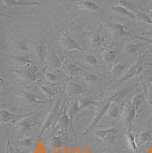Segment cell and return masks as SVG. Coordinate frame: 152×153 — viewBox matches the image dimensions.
Masks as SVG:
<instances>
[{
	"mask_svg": "<svg viewBox=\"0 0 152 153\" xmlns=\"http://www.w3.org/2000/svg\"><path fill=\"white\" fill-rule=\"evenodd\" d=\"M116 95L117 94H116L114 96L109 98L108 100H107L106 102H104V103H101V105H100L99 107L98 108L96 111V113L95 114L94 119L92 120L91 123L89 125V126L84 130V131L83 133V135H86L94 128H95L100 122L101 121L102 118L108 112L111 105L112 104V101L114 100Z\"/></svg>",
	"mask_w": 152,
	"mask_h": 153,
	"instance_id": "obj_1",
	"label": "cell"
},
{
	"mask_svg": "<svg viewBox=\"0 0 152 153\" xmlns=\"http://www.w3.org/2000/svg\"><path fill=\"white\" fill-rule=\"evenodd\" d=\"M61 100H59L53 107L52 110L51 111L50 113L47 116L46 120L44 121L42 127V129L41 130V131L38 135V137H41L46 130L52 126L58 120H59L60 117L61 116V112L63 111L62 109L61 108L63 107V106L61 105Z\"/></svg>",
	"mask_w": 152,
	"mask_h": 153,
	"instance_id": "obj_2",
	"label": "cell"
},
{
	"mask_svg": "<svg viewBox=\"0 0 152 153\" xmlns=\"http://www.w3.org/2000/svg\"><path fill=\"white\" fill-rule=\"evenodd\" d=\"M142 58L141 55H139V57L137 59L136 63L127 71V73L122 77L120 81L118 84L123 83L128 80L132 78L134 76L139 74V73L143 70V62Z\"/></svg>",
	"mask_w": 152,
	"mask_h": 153,
	"instance_id": "obj_3",
	"label": "cell"
},
{
	"mask_svg": "<svg viewBox=\"0 0 152 153\" xmlns=\"http://www.w3.org/2000/svg\"><path fill=\"white\" fill-rule=\"evenodd\" d=\"M113 26H114V29L115 33L118 35L122 36H129L133 38L141 39L144 41H146L147 42H152V41L145 39V38H141L139 36H138L135 33H134V32H132L131 29L127 27L125 25H123L120 23H116V24H114Z\"/></svg>",
	"mask_w": 152,
	"mask_h": 153,
	"instance_id": "obj_4",
	"label": "cell"
},
{
	"mask_svg": "<svg viewBox=\"0 0 152 153\" xmlns=\"http://www.w3.org/2000/svg\"><path fill=\"white\" fill-rule=\"evenodd\" d=\"M61 44L67 51H75L80 49L76 40L69 36H64L60 38Z\"/></svg>",
	"mask_w": 152,
	"mask_h": 153,
	"instance_id": "obj_5",
	"label": "cell"
},
{
	"mask_svg": "<svg viewBox=\"0 0 152 153\" xmlns=\"http://www.w3.org/2000/svg\"><path fill=\"white\" fill-rule=\"evenodd\" d=\"M34 112L29 113L27 114H13L7 110H1L0 112V120L1 122L7 123L17 119L24 118L27 117H29Z\"/></svg>",
	"mask_w": 152,
	"mask_h": 153,
	"instance_id": "obj_6",
	"label": "cell"
},
{
	"mask_svg": "<svg viewBox=\"0 0 152 153\" xmlns=\"http://www.w3.org/2000/svg\"><path fill=\"white\" fill-rule=\"evenodd\" d=\"M136 110L131 101H128L125 103L123 111V117L125 121L131 124L134 121L136 114Z\"/></svg>",
	"mask_w": 152,
	"mask_h": 153,
	"instance_id": "obj_7",
	"label": "cell"
},
{
	"mask_svg": "<svg viewBox=\"0 0 152 153\" xmlns=\"http://www.w3.org/2000/svg\"><path fill=\"white\" fill-rule=\"evenodd\" d=\"M37 118L38 117H31L30 116L24 118L21 121L18 122V125L19 129L24 133L28 132L35 125Z\"/></svg>",
	"mask_w": 152,
	"mask_h": 153,
	"instance_id": "obj_8",
	"label": "cell"
},
{
	"mask_svg": "<svg viewBox=\"0 0 152 153\" xmlns=\"http://www.w3.org/2000/svg\"><path fill=\"white\" fill-rule=\"evenodd\" d=\"M3 3L5 5V8H10L13 7H26L32 5H39L40 2L38 1H23L18 0H4Z\"/></svg>",
	"mask_w": 152,
	"mask_h": 153,
	"instance_id": "obj_9",
	"label": "cell"
},
{
	"mask_svg": "<svg viewBox=\"0 0 152 153\" xmlns=\"http://www.w3.org/2000/svg\"><path fill=\"white\" fill-rule=\"evenodd\" d=\"M22 93L24 101L29 104L42 105L46 103V101H42L39 96H37L33 93H31L26 91H22Z\"/></svg>",
	"mask_w": 152,
	"mask_h": 153,
	"instance_id": "obj_10",
	"label": "cell"
},
{
	"mask_svg": "<svg viewBox=\"0 0 152 153\" xmlns=\"http://www.w3.org/2000/svg\"><path fill=\"white\" fill-rule=\"evenodd\" d=\"M119 131V128L117 126L106 129H99L97 130L95 134L96 136L100 140H104L105 138L111 134H116Z\"/></svg>",
	"mask_w": 152,
	"mask_h": 153,
	"instance_id": "obj_11",
	"label": "cell"
},
{
	"mask_svg": "<svg viewBox=\"0 0 152 153\" xmlns=\"http://www.w3.org/2000/svg\"><path fill=\"white\" fill-rule=\"evenodd\" d=\"M101 102L96 101L94 98H84L80 102L79 105V108L80 110H83L86 108H89L91 107L98 106L101 105Z\"/></svg>",
	"mask_w": 152,
	"mask_h": 153,
	"instance_id": "obj_12",
	"label": "cell"
},
{
	"mask_svg": "<svg viewBox=\"0 0 152 153\" xmlns=\"http://www.w3.org/2000/svg\"><path fill=\"white\" fill-rule=\"evenodd\" d=\"M111 8L114 12L121 14L122 15H124L125 16H127L131 19L136 18V15L134 13L131 12L128 9H127L126 7H122L120 5H111Z\"/></svg>",
	"mask_w": 152,
	"mask_h": 153,
	"instance_id": "obj_13",
	"label": "cell"
},
{
	"mask_svg": "<svg viewBox=\"0 0 152 153\" xmlns=\"http://www.w3.org/2000/svg\"><path fill=\"white\" fill-rule=\"evenodd\" d=\"M79 2L81 7H82L84 9L86 10L93 12H97L100 10L99 6L97 5V3L94 1L89 0H84Z\"/></svg>",
	"mask_w": 152,
	"mask_h": 153,
	"instance_id": "obj_14",
	"label": "cell"
},
{
	"mask_svg": "<svg viewBox=\"0 0 152 153\" xmlns=\"http://www.w3.org/2000/svg\"><path fill=\"white\" fill-rule=\"evenodd\" d=\"M67 93L72 94H79L82 92V87L78 83L70 82L66 87Z\"/></svg>",
	"mask_w": 152,
	"mask_h": 153,
	"instance_id": "obj_15",
	"label": "cell"
},
{
	"mask_svg": "<svg viewBox=\"0 0 152 153\" xmlns=\"http://www.w3.org/2000/svg\"><path fill=\"white\" fill-rule=\"evenodd\" d=\"M66 71L68 74L73 76L82 74L83 70L82 68L75 64H69L66 66Z\"/></svg>",
	"mask_w": 152,
	"mask_h": 153,
	"instance_id": "obj_16",
	"label": "cell"
},
{
	"mask_svg": "<svg viewBox=\"0 0 152 153\" xmlns=\"http://www.w3.org/2000/svg\"><path fill=\"white\" fill-rule=\"evenodd\" d=\"M127 137L129 146L132 151L134 152H136L137 151V146L136 142L135 140L134 136L133 133H132L131 130L129 129L127 131Z\"/></svg>",
	"mask_w": 152,
	"mask_h": 153,
	"instance_id": "obj_17",
	"label": "cell"
},
{
	"mask_svg": "<svg viewBox=\"0 0 152 153\" xmlns=\"http://www.w3.org/2000/svg\"><path fill=\"white\" fill-rule=\"evenodd\" d=\"M26 76L29 81H35L37 78V69L35 66H29L26 70Z\"/></svg>",
	"mask_w": 152,
	"mask_h": 153,
	"instance_id": "obj_18",
	"label": "cell"
},
{
	"mask_svg": "<svg viewBox=\"0 0 152 153\" xmlns=\"http://www.w3.org/2000/svg\"><path fill=\"white\" fill-rule=\"evenodd\" d=\"M145 97L141 94H137L134 96L132 100V103L134 107L136 108V111L138 110L139 106H141L145 101Z\"/></svg>",
	"mask_w": 152,
	"mask_h": 153,
	"instance_id": "obj_19",
	"label": "cell"
},
{
	"mask_svg": "<svg viewBox=\"0 0 152 153\" xmlns=\"http://www.w3.org/2000/svg\"><path fill=\"white\" fill-rule=\"evenodd\" d=\"M131 63V62H120V63L115 65L114 68V69H113V71L114 73V75L116 76L118 74H120L121 72L124 71L129 66Z\"/></svg>",
	"mask_w": 152,
	"mask_h": 153,
	"instance_id": "obj_20",
	"label": "cell"
},
{
	"mask_svg": "<svg viewBox=\"0 0 152 153\" xmlns=\"http://www.w3.org/2000/svg\"><path fill=\"white\" fill-rule=\"evenodd\" d=\"M50 63L51 66L55 69L60 68L62 65L60 59L54 53V51H52V53L51 54Z\"/></svg>",
	"mask_w": 152,
	"mask_h": 153,
	"instance_id": "obj_21",
	"label": "cell"
},
{
	"mask_svg": "<svg viewBox=\"0 0 152 153\" xmlns=\"http://www.w3.org/2000/svg\"><path fill=\"white\" fill-rule=\"evenodd\" d=\"M116 58V53L113 50H108L103 54V59L107 62H112Z\"/></svg>",
	"mask_w": 152,
	"mask_h": 153,
	"instance_id": "obj_22",
	"label": "cell"
},
{
	"mask_svg": "<svg viewBox=\"0 0 152 153\" xmlns=\"http://www.w3.org/2000/svg\"><path fill=\"white\" fill-rule=\"evenodd\" d=\"M108 111H109L108 115L109 117L112 118H116L119 114V111H120L119 106L117 104L112 103Z\"/></svg>",
	"mask_w": 152,
	"mask_h": 153,
	"instance_id": "obj_23",
	"label": "cell"
},
{
	"mask_svg": "<svg viewBox=\"0 0 152 153\" xmlns=\"http://www.w3.org/2000/svg\"><path fill=\"white\" fill-rule=\"evenodd\" d=\"M36 54L38 59L40 62H43L44 61L45 57V46L44 44H41L38 45L36 49Z\"/></svg>",
	"mask_w": 152,
	"mask_h": 153,
	"instance_id": "obj_24",
	"label": "cell"
},
{
	"mask_svg": "<svg viewBox=\"0 0 152 153\" xmlns=\"http://www.w3.org/2000/svg\"><path fill=\"white\" fill-rule=\"evenodd\" d=\"M119 4H120V5H121V6L126 7L127 9H128L129 11H131L132 13H133V12L134 13L137 12V9H136V6L133 4V3H132L129 1H120Z\"/></svg>",
	"mask_w": 152,
	"mask_h": 153,
	"instance_id": "obj_25",
	"label": "cell"
},
{
	"mask_svg": "<svg viewBox=\"0 0 152 153\" xmlns=\"http://www.w3.org/2000/svg\"><path fill=\"white\" fill-rule=\"evenodd\" d=\"M83 78L85 82L89 85H92L93 83H95L98 79L96 75L90 73H87L86 74H84Z\"/></svg>",
	"mask_w": 152,
	"mask_h": 153,
	"instance_id": "obj_26",
	"label": "cell"
},
{
	"mask_svg": "<svg viewBox=\"0 0 152 153\" xmlns=\"http://www.w3.org/2000/svg\"><path fill=\"white\" fill-rule=\"evenodd\" d=\"M151 140V135L147 131H144L140 133L139 137V143L141 145H144L148 143Z\"/></svg>",
	"mask_w": 152,
	"mask_h": 153,
	"instance_id": "obj_27",
	"label": "cell"
},
{
	"mask_svg": "<svg viewBox=\"0 0 152 153\" xmlns=\"http://www.w3.org/2000/svg\"><path fill=\"white\" fill-rule=\"evenodd\" d=\"M85 61L90 65H95L97 64V59L94 54H88L84 56Z\"/></svg>",
	"mask_w": 152,
	"mask_h": 153,
	"instance_id": "obj_28",
	"label": "cell"
},
{
	"mask_svg": "<svg viewBox=\"0 0 152 153\" xmlns=\"http://www.w3.org/2000/svg\"><path fill=\"white\" fill-rule=\"evenodd\" d=\"M141 46V44H128L127 45L125 49L128 53L129 54H133L136 52L138 49Z\"/></svg>",
	"mask_w": 152,
	"mask_h": 153,
	"instance_id": "obj_29",
	"label": "cell"
},
{
	"mask_svg": "<svg viewBox=\"0 0 152 153\" xmlns=\"http://www.w3.org/2000/svg\"><path fill=\"white\" fill-rule=\"evenodd\" d=\"M136 17H137L138 19L145 22L146 24H150L152 25V19L145 14L138 13L137 15L136 16Z\"/></svg>",
	"mask_w": 152,
	"mask_h": 153,
	"instance_id": "obj_30",
	"label": "cell"
},
{
	"mask_svg": "<svg viewBox=\"0 0 152 153\" xmlns=\"http://www.w3.org/2000/svg\"><path fill=\"white\" fill-rule=\"evenodd\" d=\"M6 153H15L14 149L13 147L11 146L10 143V141L8 140L6 146Z\"/></svg>",
	"mask_w": 152,
	"mask_h": 153,
	"instance_id": "obj_31",
	"label": "cell"
},
{
	"mask_svg": "<svg viewBox=\"0 0 152 153\" xmlns=\"http://www.w3.org/2000/svg\"><path fill=\"white\" fill-rule=\"evenodd\" d=\"M147 98H148V100L149 103L151 105H152V86L148 91Z\"/></svg>",
	"mask_w": 152,
	"mask_h": 153,
	"instance_id": "obj_32",
	"label": "cell"
},
{
	"mask_svg": "<svg viewBox=\"0 0 152 153\" xmlns=\"http://www.w3.org/2000/svg\"><path fill=\"white\" fill-rule=\"evenodd\" d=\"M46 76L47 79L50 80L51 81H55L56 79V76L55 74L51 73H47L46 74Z\"/></svg>",
	"mask_w": 152,
	"mask_h": 153,
	"instance_id": "obj_33",
	"label": "cell"
},
{
	"mask_svg": "<svg viewBox=\"0 0 152 153\" xmlns=\"http://www.w3.org/2000/svg\"><path fill=\"white\" fill-rule=\"evenodd\" d=\"M22 143L25 146H30L32 144V139L27 138L22 140Z\"/></svg>",
	"mask_w": 152,
	"mask_h": 153,
	"instance_id": "obj_34",
	"label": "cell"
},
{
	"mask_svg": "<svg viewBox=\"0 0 152 153\" xmlns=\"http://www.w3.org/2000/svg\"><path fill=\"white\" fill-rule=\"evenodd\" d=\"M19 49H21L22 51H25L27 50V48L25 45H24V43H20L19 45Z\"/></svg>",
	"mask_w": 152,
	"mask_h": 153,
	"instance_id": "obj_35",
	"label": "cell"
},
{
	"mask_svg": "<svg viewBox=\"0 0 152 153\" xmlns=\"http://www.w3.org/2000/svg\"><path fill=\"white\" fill-rule=\"evenodd\" d=\"M14 152H15V153H23L22 152H21V151H19V150L17 149H14Z\"/></svg>",
	"mask_w": 152,
	"mask_h": 153,
	"instance_id": "obj_36",
	"label": "cell"
},
{
	"mask_svg": "<svg viewBox=\"0 0 152 153\" xmlns=\"http://www.w3.org/2000/svg\"><path fill=\"white\" fill-rule=\"evenodd\" d=\"M149 81L152 82V74L149 77Z\"/></svg>",
	"mask_w": 152,
	"mask_h": 153,
	"instance_id": "obj_37",
	"label": "cell"
},
{
	"mask_svg": "<svg viewBox=\"0 0 152 153\" xmlns=\"http://www.w3.org/2000/svg\"><path fill=\"white\" fill-rule=\"evenodd\" d=\"M151 13L152 14V5H151Z\"/></svg>",
	"mask_w": 152,
	"mask_h": 153,
	"instance_id": "obj_38",
	"label": "cell"
},
{
	"mask_svg": "<svg viewBox=\"0 0 152 153\" xmlns=\"http://www.w3.org/2000/svg\"></svg>",
	"mask_w": 152,
	"mask_h": 153,
	"instance_id": "obj_39",
	"label": "cell"
}]
</instances>
